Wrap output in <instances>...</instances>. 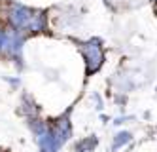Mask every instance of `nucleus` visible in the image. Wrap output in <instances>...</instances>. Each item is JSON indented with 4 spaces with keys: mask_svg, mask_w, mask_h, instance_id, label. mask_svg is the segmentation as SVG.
<instances>
[{
    "mask_svg": "<svg viewBox=\"0 0 157 152\" xmlns=\"http://www.w3.org/2000/svg\"><path fill=\"white\" fill-rule=\"evenodd\" d=\"M0 152H10V150H0Z\"/></svg>",
    "mask_w": 157,
    "mask_h": 152,
    "instance_id": "f257e3e1",
    "label": "nucleus"
}]
</instances>
